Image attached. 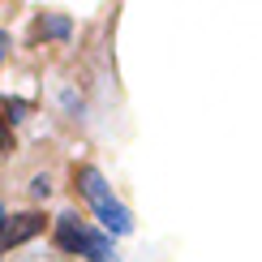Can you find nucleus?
I'll return each mask as SVG.
<instances>
[{
  "label": "nucleus",
  "mask_w": 262,
  "mask_h": 262,
  "mask_svg": "<svg viewBox=\"0 0 262 262\" xmlns=\"http://www.w3.org/2000/svg\"><path fill=\"white\" fill-rule=\"evenodd\" d=\"M39 232H43V215L26 211V215L5 220V228H0V241H5V245H21V241H30V236H39Z\"/></svg>",
  "instance_id": "3"
},
{
  "label": "nucleus",
  "mask_w": 262,
  "mask_h": 262,
  "mask_svg": "<svg viewBox=\"0 0 262 262\" xmlns=\"http://www.w3.org/2000/svg\"><path fill=\"white\" fill-rule=\"evenodd\" d=\"M9 146H13V134H9V121H5V116H0V155H5Z\"/></svg>",
  "instance_id": "7"
},
{
  "label": "nucleus",
  "mask_w": 262,
  "mask_h": 262,
  "mask_svg": "<svg viewBox=\"0 0 262 262\" xmlns=\"http://www.w3.org/2000/svg\"><path fill=\"white\" fill-rule=\"evenodd\" d=\"M0 107L9 112V121H26V116H30V103L26 99H0Z\"/></svg>",
  "instance_id": "5"
},
{
  "label": "nucleus",
  "mask_w": 262,
  "mask_h": 262,
  "mask_svg": "<svg viewBox=\"0 0 262 262\" xmlns=\"http://www.w3.org/2000/svg\"><path fill=\"white\" fill-rule=\"evenodd\" d=\"M78 189H82V198L91 202L95 220L107 228V236H129L134 232V211L112 193V185L103 181L99 168H78Z\"/></svg>",
  "instance_id": "1"
},
{
  "label": "nucleus",
  "mask_w": 262,
  "mask_h": 262,
  "mask_svg": "<svg viewBox=\"0 0 262 262\" xmlns=\"http://www.w3.org/2000/svg\"><path fill=\"white\" fill-rule=\"evenodd\" d=\"M56 245L64 249V254L86 258V262H121L112 236H107V232H95L86 220H78V211L56 215Z\"/></svg>",
  "instance_id": "2"
},
{
  "label": "nucleus",
  "mask_w": 262,
  "mask_h": 262,
  "mask_svg": "<svg viewBox=\"0 0 262 262\" xmlns=\"http://www.w3.org/2000/svg\"><path fill=\"white\" fill-rule=\"evenodd\" d=\"M5 56H9V35L0 30V60H5Z\"/></svg>",
  "instance_id": "8"
},
{
  "label": "nucleus",
  "mask_w": 262,
  "mask_h": 262,
  "mask_svg": "<svg viewBox=\"0 0 262 262\" xmlns=\"http://www.w3.org/2000/svg\"><path fill=\"white\" fill-rule=\"evenodd\" d=\"M0 228H5V202H0Z\"/></svg>",
  "instance_id": "9"
},
{
  "label": "nucleus",
  "mask_w": 262,
  "mask_h": 262,
  "mask_svg": "<svg viewBox=\"0 0 262 262\" xmlns=\"http://www.w3.org/2000/svg\"><path fill=\"white\" fill-rule=\"evenodd\" d=\"M30 193H35V198H48V193H52V181H48V177H35V181H30Z\"/></svg>",
  "instance_id": "6"
},
{
  "label": "nucleus",
  "mask_w": 262,
  "mask_h": 262,
  "mask_svg": "<svg viewBox=\"0 0 262 262\" xmlns=\"http://www.w3.org/2000/svg\"><path fill=\"white\" fill-rule=\"evenodd\" d=\"M35 35L39 39H69L73 35V21L64 17V13H43L39 26H35Z\"/></svg>",
  "instance_id": "4"
}]
</instances>
